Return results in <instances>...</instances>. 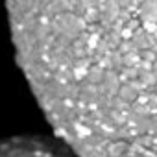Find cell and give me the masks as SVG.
I'll return each instance as SVG.
<instances>
[{
    "instance_id": "cell-2",
    "label": "cell",
    "mask_w": 157,
    "mask_h": 157,
    "mask_svg": "<svg viewBox=\"0 0 157 157\" xmlns=\"http://www.w3.org/2000/svg\"><path fill=\"white\" fill-rule=\"evenodd\" d=\"M0 157H76V155L57 139L24 135L0 140Z\"/></svg>"
},
{
    "instance_id": "cell-1",
    "label": "cell",
    "mask_w": 157,
    "mask_h": 157,
    "mask_svg": "<svg viewBox=\"0 0 157 157\" xmlns=\"http://www.w3.org/2000/svg\"><path fill=\"white\" fill-rule=\"evenodd\" d=\"M17 65L76 157H157V0H6Z\"/></svg>"
}]
</instances>
